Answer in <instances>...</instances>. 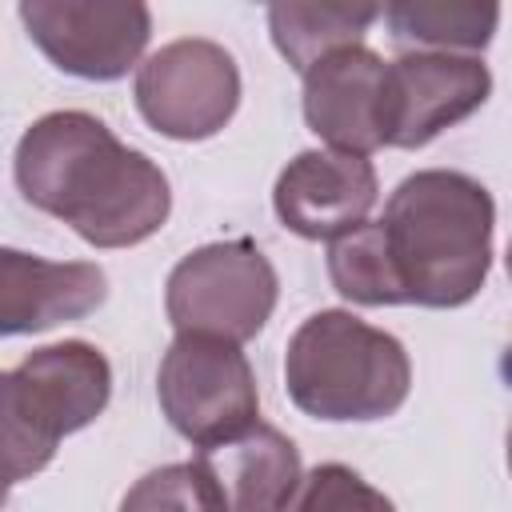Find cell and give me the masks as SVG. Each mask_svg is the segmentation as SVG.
Masks as SVG:
<instances>
[{
  "label": "cell",
  "instance_id": "e0dca14e",
  "mask_svg": "<svg viewBox=\"0 0 512 512\" xmlns=\"http://www.w3.org/2000/svg\"><path fill=\"white\" fill-rule=\"evenodd\" d=\"M56 436L32 412L16 372H0V504L8 488L44 472L56 456Z\"/></svg>",
  "mask_w": 512,
  "mask_h": 512
},
{
  "label": "cell",
  "instance_id": "7a4b0ae2",
  "mask_svg": "<svg viewBox=\"0 0 512 512\" xmlns=\"http://www.w3.org/2000/svg\"><path fill=\"white\" fill-rule=\"evenodd\" d=\"M376 228L400 304L460 308L480 296L496 256V204L476 176L456 168L404 176Z\"/></svg>",
  "mask_w": 512,
  "mask_h": 512
},
{
  "label": "cell",
  "instance_id": "4fadbf2b",
  "mask_svg": "<svg viewBox=\"0 0 512 512\" xmlns=\"http://www.w3.org/2000/svg\"><path fill=\"white\" fill-rule=\"evenodd\" d=\"M12 372L32 412L56 440L88 428L112 400V364L88 340H60L36 348Z\"/></svg>",
  "mask_w": 512,
  "mask_h": 512
},
{
  "label": "cell",
  "instance_id": "ba28073f",
  "mask_svg": "<svg viewBox=\"0 0 512 512\" xmlns=\"http://www.w3.org/2000/svg\"><path fill=\"white\" fill-rule=\"evenodd\" d=\"M388 148H424L444 128L468 120L492 96V72L468 52L412 48L384 68Z\"/></svg>",
  "mask_w": 512,
  "mask_h": 512
},
{
  "label": "cell",
  "instance_id": "d6986e66",
  "mask_svg": "<svg viewBox=\"0 0 512 512\" xmlns=\"http://www.w3.org/2000/svg\"><path fill=\"white\" fill-rule=\"evenodd\" d=\"M292 508H388V496L368 488L344 464H320L308 476H300Z\"/></svg>",
  "mask_w": 512,
  "mask_h": 512
},
{
  "label": "cell",
  "instance_id": "277c9868",
  "mask_svg": "<svg viewBox=\"0 0 512 512\" xmlns=\"http://www.w3.org/2000/svg\"><path fill=\"white\" fill-rule=\"evenodd\" d=\"M280 296L272 260L252 240H216L188 252L164 284V312L176 332L252 340Z\"/></svg>",
  "mask_w": 512,
  "mask_h": 512
},
{
  "label": "cell",
  "instance_id": "ac0fdd59",
  "mask_svg": "<svg viewBox=\"0 0 512 512\" xmlns=\"http://www.w3.org/2000/svg\"><path fill=\"white\" fill-rule=\"evenodd\" d=\"M124 508H220V500L200 460H188V464H168L160 472H148L124 496Z\"/></svg>",
  "mask_w": 512,
  "mask_h": 512
},
{
  "label": "cell",
  "instance_id": "8992f818",
  "mask_svg": "<svg viewBox=\"0 0 512 512\" xmlns=\"http://www.w3.org/2000/svg\"><path fill=\"white\" fill-rule=\"evenodd\" d=\"M136 108L168 140H208L240 108V68L216 40H172L136 68Z\"/></svg>",
  "mask_w": 512,
  "mask_h": 512
},
{
  "label": "cell",
  "instance_id": "8fae6325",
  "mask_svg": "<svg viewBox=\"0 0 512 512\" xmlns=\"http://www.w3.org/2000/svg\"><path fill=\"white\" fill-rule=\"evenodd\" d=\"M108 296V276L92 260H44L0 244V336H32L84 320Z\"/></svg>",
  "mask_w": 512,
  "mask_h": 512
},
{
  "label": "cell",
  "instance_id": "5b68a950",
  "mask_svg": "<svg viewBox=\"0 0 512 512\" xmlns=\"http://www.w3.org/2000/svg\"><path fill=\"white\" fill-rule=\"evenodd\" d=\"M156 396L168 424L196 448L216 444L260 416V392L236 340L212 332H176L168 344Z\"/></svg>",
  "mask_w": 512,
  "mask_h": 512
},
{
  "label": "cell",
  "instance_id": "9c48e42d",
  "mask_svg": "<svg viewBox=\"0 0 512 512\" xmlns=\"http://www.w3.org/2000/svg\"><path fill=\"white\" fill-rule=\"evenodd\" d=\"M384 60L364 44H344L312 60L304 76V120L308 128L356 156L388 148V92Z\"/></svg>",
  "mask_w": 512,
  "mask_h": 512
},
{
  "label": "cell",
  "instance_id": "7c38bea8",
  "mask_svg": "<svg viewBox=\"0 0 512 512\" xmlns=\"http://www.w3.org/2000/svg\"><path fill=\"white\" fill-rule=\"evenodd\" d=\"M196 460L204 476L212 480L220 508H240V512L292 508V496L304 476L296 444L280 428L260 424V420H252L248 428L216 444H204Z\"/></svg>",
  "mask_w": 512,
  "mask_h": 512
},
{
  "label": "cell",
  "instance_id": "5bb4252c",
  "mask_svg": "<svg viewBox=\"0 0 512 512\" xmlns=\"http://www.w3.org/2000/svg\"><path fill=\"white\" fill-rule=\"evenodd\" d=\"M388 0H268V32L276 52L304 72L332 48L360 44Z\"/></svg>",
  "mask_w": 512,
  "mask_h": 512
},
{
  "label": "cell",
  "instance_id": "6da1fadb",
  "mask_svg": "<svg viewBox=\"0 0 512 512\" xmlns=\"http://www.w3.org/2000/svg\"><path fill=\"white\" fill-rule=\"evenodd\" d=\"M12 172L32 208L64 220L92 248L144 244L172 212L160 164L80 108L32 120L16 144Z\"/></svg>",
  "mask_w": 512,
  "mask_h": 512
},
{
  "label": "cell",
  "instance_id": "9a60e30c",
  "mask_svg": "<svg viewBox=\"0 0 512 512\" xmlns=\"http://www.w3.org/2000/svg\"><path fill=\"white\" fill-rule=\"evenodd\" d=\"M388 36L404 48L484 52L500 28V0H388Z\"/></svg>",
  "mask_w": 512,
  "mask_h": 512
},
{
  "label": "cell",
  "instance_id": "52a82bcc",
  "mask_svg": "<svg viewBox=\"0 0 512 512\" xmlns=\"http://www.w3.org/2000/svg\"><path fill=\"white\" fill-rule=\"evenodd\" d=\"M20 20L48 64L96 84L128 76L152 36L148 0H20Z\"/></svg>",
  "mask_w": 512,
  "mask_h": 512
},
{
  "label": "cell",
  "instance_id": "30bf717a",
  "mask_svg": "<svg viewBox=\"0 0 512 512\" xmlns=\"http://www.w3.org/2000/svg\"><path fill=\"white\" fill-rule=\"evenodd\" d=\"M380 180L368 156L340 148H308L284 164L272 188L280 224L304 240H332L368 220Z\"/></svg>",
  "mask_w": 512,
  "mask_h": 512
},
{
  "label": "cell",
  "instance_id": "2e32d148",
  "mask_svg": "<svg viewBox=\"0 0 512 512\" xmlns=\"http://www.w3.org/2000/svg\"><path fill=\"white\" fill-rule=\"evenodd\" d=\"M328 276H332V288L352 304H368V308L400 304V288H396L376 220H360L356 228L332 236Z\"/></svg>",
  "mask_w": 512,
  "mask_h": 512
},
{
  "label": "cell",
  "instance_id": "3957f363",
  "mask_svg": "<svg viewBox=\"0 0 512 512\" xmlns=\"http://www.w3.org/2000/svg\"><path fill=\"white\" fill-rule=\"evenodd\" d=\"M284 388L312 420L368 424L400 412L412 388V360L392 332L344 308H324L292 332Z\"/></svg>",
  "mask_w": 512,
  "mask_h": 512
}]
</instances>
